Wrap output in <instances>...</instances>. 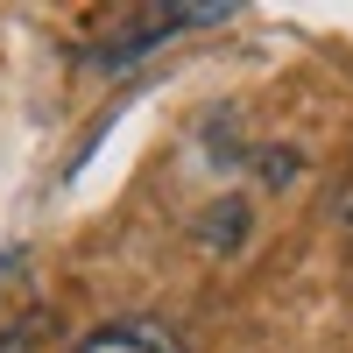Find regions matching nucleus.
I'll use <instances>...</instances> for the list:
<instances>
[{"mask_svg": "<svg viewBox=\"0 0 353 353\" xmlns=\"http://www.w3.org/2000/svg\"><path fill=\"white\" fill-rule=\"evenodd\" d=\"M71 353H184V339L170 325H156V318H106V325H92Z\"/></svg>", "mask_w": 353, "mask_h": 353, "instance_id": "1", "label": "nucleus"}]
</instances>
